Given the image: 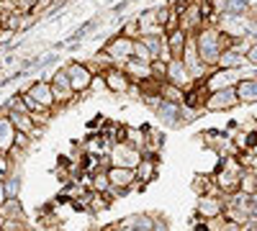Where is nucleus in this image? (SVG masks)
Segmentation results:
<instances>
[{"mask_svg": "<svg viewBox=\"0 0 257 231\" xmlns=\"http://www.w3.org/2000/svg\"><path fill=\"white\" fill-rule=\"evenodd\" d=\"M196 41H198V54H201V62L206 67L211 70H216L219 67V59L226 49L234 47V36L224 34L219 26H206L196 34Z\"/></svg>", "mask_w": 257, "mask_h": 231, "instance_id": "nucleus-1", "label": "nucleus"}, {"mask_svg": "<svg viewBox=\"0 0 257 231\" xmlns=\"http://www.w3.org/2000/svg\"><path fill=\"white\" fill-rule=\"evenodd\" d=\"M242 172H244V164L239 162V157H221V162H219V167H216V172H213L216 187H219L224 195L239 193Z\"/></svg>", "mask_w": 257, "mask_h": 231, "instance_id": "nucleus-2", "label": "nucleus"}, {"mask_svg": "<svg viewBox=\"0 0 257 231\" xmlns=\"http://www.w3.org/2000/svg\"><path fill=\"white\" fill-rule=\"evenodd\" d=\"M134 41H137V39H126V36L116 34V36H111V39L103 44V52L111 57V62H113L116 67H123L126 62L134 57Z\"/></svg>", "mask_w": 257, "mask_h": 231, "instance_id": "nucleus-3", "label": "nucleus"}, {"mask_svg": "<svg viewBox=\"0 0 257 231\" xmlns=\"http://www.w3.org/2000/svg\"><path fill=\"white\" fill-rule=\"evenodd\" d=\"M239 103V95H237V88H224V90H213L208 93V100H206V113H226V111H234Z\"/></svg>", "mask_w": 257, "mask_h": 231, "instance_id": "nucleus-4", "label": "nucleus"}, {"mask_svg": "<svg viewBox=\"0 0 257 231\" xmlns=\"http://www.w3.org/2000/svg\"><path fill=\"white\" fill-rule=\"evenodd\" d=\"M64 70H67V75H70V82H72V90L77 93V95H85L90 88H93V82H95V75H93V70L85 65V62H67L64 65Z\"/></svg>", "mask_w": 257, "mask_h": 231, "instance_id": "nucleus-5", "label": "nucleus"}, {"mask_svg": "<svg viewBox=\"0 0 257 231\" xmlns=\"http://www.w3.org/2000/svg\"><path fill=\"white\" fill-rule=\"evenodd\" d=\"M208 26V21L201 11V3L198 0H188V3H183V11H180V29L185 34H198L201 29Z\"/></svg>", "mask_w": 257, "mask_h": 231, "instance_id": "nucleus-6", "label": "nucleus"}, {"mask_svg": "<svg viewBox=\"0 0 257 231\" xmlns=\"http://www.w3.org/2000/svg\"><path fill=\"white\" fill-rule=\"evenodd\" d=\"M247 70H252V67H247ZM247 70H221V67L211 70V75L206 77V88H208V93H213V90H224V88H237V82H239L242 77H249Z\"/></svg>", "mask_w": 257, "mask_h": 231, "instance_id": "nucleus-7", "label": "nucleus"}, {"mask_svg": "<svg viewBox=\"0 0 257 231\" xmlns=\"http://www.w3.org/2000/svg\"><path fill=\"white\" fill-rule=\"evenodd\" d=\"M108 177H111V193L108 195H123L126 190H132V187H139L137 170H132V167L111 164L108 167Z\"/></svg>", "mask_w": 257, "mask_h": 231, "instance_id": "nucleus-8", "label": "nucleus"}, {"mask_svg": "<svg viewBox=\"0 0 257 231\" xmlns=\"http://www.w3.org/2000/svg\"><path fill=\"white\" fill-rule=\"evenodd\" d=\"M142 157L144 154L139 149H134L132 144H126V141H116L111 146V152H108L111 164H116V167H132V170H137V167H139Z\"/></svg>", "mask_w": 257, "mask_h": 231, "instance_id": "nucleus-9", "label": "nucleus"}, {"mask_svg": "<svg viewBox=\"0 0 257 231\" xmlns=\"http://www.w3.org/2000/svg\"><path fill=\"white\" fill-rule=\"evenodd\" d=\"M26 93L39 103L41 108H47V111H57L59 108L54 88H52V80H36V82H31V85L26 88Z\"/></svg>", "mask_w": 257, "mask_h": 231, "instance_id": "nucleus-10", "label": "nucleus"}, {"mask_svg": "<svg viewBox=\"0 0 257 231\" xmlns=\"http://www.w3.org/2000/svg\"><path fill=\"white\" fill-rule=\"evenodd\" d=\"M103 82H105V90L113 93V95H126V93L134 90V80L126 75L123 67H111L103 75Z\"/></svg>", "mask_w": 257, "mask_h": 231, "instance_id": "nucleus-11", "label": "nucleus"}, {"mask_svg": "<svg viewBox=\"0 0 257 231\" xmlns=\"http://www.w3.org/2000/svg\"><path fill=\"white\" fill-rule=\"evenodd\" d=\"M52 88H54V95H57V103H59V108L62 106H67V103H72L77 98V93L72 90V82H70V75L64 67H59L52 77Z\"/></svg>", "mask_w": 257, "mask_h": 231, "instance_id": "nucleus-12", "label": "nucleus"}, {"mask_svg": "<svg viewBox=\"0 0 257 231\" xmlns=\"http://www.w3.org/2000/svg\"><path fill=\"white\" fill-rule=\"evenodd\" d=\"M165 80L173 82V85H178V88H183V90H188V88L196 85L193 72L188 70V65H185L183 59H170V62H167V77H165Z\"/></svg>", "mask_w": 257, "mask_h": 231, "instance_id": "nucleus-13", "label": "nucleus"}, {"mask_svg": "<svg viewBox=\"0 0 257 231\" xmlns=\"http://www.w3.org/2000/svg\"><path fill=\"white\" fill-rule=\"evenodd\" d=\"M226 195H201L196 203V216L198 218H219L224 216Z\"/></svg>", "mask_w": 257, "mask_h": 231, "instance_id": "nucleus-14", "label": "nucleus"}, {"mask_svg": "<svg viewBox=\"0 0 257 231\" xmlns=\"http://www.w3.org/2000/svg\"><path fill=\"white\" fill-rule=\"evenodd\" d=\"M157 167H160V157L157 154H144L139 167H137V180H139V187L149 185L155 177H157Z\"/></svg>", "mask_w": 257, "mask_h": 231, "instance_id": "nucleus-15", "label": "nucleus"}, {"mask_svg": "<svg viewBox=\"0 0 257 231\" xmlns=\"http://www.w3.org/2000/svg\"><path fill=\"white\" fill-rule=\"evenodd\" d=\"M206 100H208V88L206 82H196L193 88L185 90V108L188 111H203L206 108Z\"/></svg>", "mask_w": 257, "mask_h": 231, "instance_id": "nucleus-16", "label": "nucleus"}, {"mask_svg": "<svg viewBox=\"0 0 257 231\" xmlns=\"http://www.w3.org/2000/svg\"><path fill=\"white\" fill-rule=\"evenodd\" d=\"M123 70H126V75L134 80V85H142V82H147V80H152L155 75H152V65H147V62H139V59H128L126 65H123Z\"/></svg>", "mask_w": 257, "mask_h": 231, "instance_id": "nucleus-17", "label": "nucleus"}, {"mask_svg": "<svg viewBox=\"0 0 257 231\" xmlns=\"http://www.w3.org/2000/svg\"><path fill=\"white\" fill-rule=\"evenodd\" d=\"M219 67H221V70H247V67H252V65H249V59H247L244 52H239V49L231 47V49H226V52L221 54Z\"/></svg>", "mask_w": 257, "mask_h": 231, "instance_id": "nucleus-18", "label": "nucleus"}, {"mask_svg": "<svg viewBox=\"0 0 257 231\" xmlns=\"http://www.w3.org/2000/svg\"><path fill=\"white\" fill-rule=\"evenodd\" d=\"M137 21H139V29H142V36H155V34H167L165 31V26L157 21V13H155V8H149V11H144V13H139L137 16ZM139 36V39H142Z\"/></svg>", "mask_w": 257, "mask_h": 231, "instance_id": "nucleus-19", "label": "nucleus"}, {"mask_svg": "<svg viewBox=\"0 0 257 231\" xmlns=\"http://www.w3.org/2000/svg\"><path fill=\"white\" fill-rule=\"evenodd\" d=\"M237 95H239L242 106H254V103H257V75L242 77L237 82Z\"/></svg>", "mask_w": 257, "mask_h": 231, "instance_id": "nucleus-20", "label": "nucleus"}, {"mask_svg": "<svg viewBox=\"0 0 257 231\" xmlns=\"http://www.w3.org/2000/svg\"><path fill=\"white\" fill-rule=\"evenodd\" d=\"M183 108H185V106H178V103L162 100V106L155 111V116H157L162 123H167V126H180V123H183V118H180Z\"/></svg>", "mask_w": 257, "mask_h": 231, "instance_id": "nucleus-21", "label": "nucleus"}, {"mask_svg": "<svg viewBox=\"0 0 257 231\" xmlns=\"http://www.w3.org/2000/svg\"><path fill=\"white\" fill-rule=\"evenodd\" d=\"M16 126L8 116H0V152L8 154L13 146H16Z\"/></svg>", "mask_w": 257, "mask_h": 231, "instance_id": "nucleus-22", "label": "nucleus"}, {"mask_svg": "<svg viewBox=\"0 0 257 231\" xmlns=\"http://www.w3.org/2000/svg\"><path fill=\"white\" fill-rule=\"evenodd\" d=\"M0 213H3L6 221H18V223L31 226V223H29V216H26V211H24V205H21V198H8V203L0 208Z\"/></svg>", "mask_w": 257, "mask_h": 231, "instance_id": "nucleus-23", "label": "nucleus"}, {"mask_svg": "<svg viewBox=\"0 0 257 231\" xmlns=\"http://www.w3.org/2000/svg\"><path fill=\"white\" fill-rule=\"evenodd\" d=\"M188 36L183 29H175L167 34V47H170V54H173V59H180L183 52H185V44H188Z\"/></svg>", "mask_w": 257, "mask_h": 231, "instance_id": "nucleus-24", "label": "nucleus"}, {"mask_svg": "<svg viewBox=\"0 0 257 231\" xmlns=\"http://www.w3.org/2000/svg\"><path fill=\"white\" fill-rule=\"evenodd\" d=\"M160 95H162V100H167V103H178V106H185V90L178 88V85H173V82H167V80H162Z\"/></svg>", "mask_w": 257, "mask_h": 231, "instance_id": "nucleus-25", "label": "nucleus"}, {"mask_svg": "<svg viewBox=\"0 0 257 231\" xmlns=\"http://www.w3.org/2000/svg\"><path fill=\"white\" fill-rule=\"evenodd\" d=\"M90 190H93V193H111L108 170H98V172L90 175Z\"/></svg>", "mask_w": 257, "mask_h": 231, "instance_id": "nucleus-26", "label": "nucleus"}, {"mask_svg": "<svg viewBox=\"0 0 257 231\" xmlns=\"http://www.w3.org/2000/svg\"><path fill=\"white\" fill-rule=\"evenodd\" d=\"M239 190L247 193V195H257V167H244Z\"/></svg>", "mask_w": 257, "mask_h": 231, "instance_id": "nucleus-27", "label": "nucleus"}, {"mask_svg": "<svg viewBox=\"0 0 257 231\" xmlns=\"http://www.w3.org/2000/svg\"><path fill=\"white\" fill-rule=\"evenodd\" d=\"M162 144H165V134L162 131H147V149H144V154H157L160 157Z\"/></svg>", "mask_w": 257, "mask_h": 231, "instance_id": "nucleus-28", "label": "nucleus"}, {"mask_svg": "<svg viewBox=\"0 0 257 231\" xmlns=\"http://www.w3.org/2000/svg\"><path fill=\"white\" fill-rule=\"evenodd\" d=\"M134 59H139V62H147V65H152V62H155L157 57L152 54V49H149V47L144 44L142 39H137V41H134Z\"/></svg>", "mask_w": 257, "mask_h": 231, "instance_id": "nucleus-29", "label": "nucleus"}, {"mask_svg": "<svg viewBox=\"0 0 257 231\" xmlns=\"http://www.w3.org/2000/svg\"><path fill=\"white\" fill-rule=\"evenodd\" d=\"M121 36H126V39H139L142 36V29H139V21L137 18H128L126 24L121 26V31H118Z\"/></svg>", "mask_w": 257, "mask_h": 231, "instance_id": "nucleus-30", "label": "nucleus"}, {"mask_svg": "<svg viewBox=\"0 0 257 231\" xmlns=\"http://www.w3.org/2000/svg\"><path fill=\"white\" fill-rule=\"evenodd\" d=\"M6 190H8V198H18L21 195V175H8Z\"/></svg>", "mask_w": 257, "mask_h": 231, "instance_id": "nucleus-31", "label": "nucleus"}, {"mask_svg": "<svg viewBox=\"0 0 257 231\" xmlns=\"http://www.w3.org/2000/svg\"><path fill=\"white\" fill-rule=\"evenodd\" d=\"M152 75H155V80H165V77H167V62L155 59V62H152Z\"/></svg>", "mask_w": 257, "mask_h": 231, "instance_id": "nucleus-32", "label": "nucleus"}, {"mask_svg": "<svg viewBox=\"0 0 257 231\" xmlns=\"http://www.w3.org/2000/svg\"><path fill=\"white\" fill-rule=\"evenodd\" d=\"M29 146H31V136L29 134H16V149H21V152H26L29 149Z\"/></svg>", "mask_w": 257, "mask_h": 231, "instance_id": "nucleus-33", "label": "nucleus"}, {"mask_svg": "<svg viewBox=\"0 0 257 231\" xmlns=\"http://www.w3.org/2000/svg\"><path fill=\"white\" fill-rule=\"evenodd\" d=\"M152 231H170V221L165 216H152Z\"/></svg>", "mask_w": 257, "mask_h": 231, "instance_id": "nucleus-34", "label": "nucleus"}, {"mask_svg": "<svg viewBox=\"0 0 257 231\" xmlns=\"http://www.w3.org/2000/svg\"><path fill=\"white\" fill-rule=\"evenodd\" d=\"M3 231H31V226L18 223V221H6V223H3Z\"/></svg>", "mask_w": 257, "mask_h": 231, "instance_id": "nucleus-35", "label": "nucleus"}, {"mask_svg": "<svg viewBox=\"0 0 257 231\" xmlns=\"http://www.w3.org/2000/svg\"><path fill=\"white\" fill-rule=\"evenodd\" d=\"M247 59H249V65H252V70L257 72V41H254V44L247 49Z\"/></svg>", "mask_w": 257, "mask_h": 231, "instance_id": "nucleus-36", "label": "nucleus"}, {"mask_svg": "<svg viewBox=\"0 0 257 231\" xmlns=\"http://www.w3.org/2000/svg\"><path fill=\"white\" fill-rule=\"evenodd\" d=\"M8 203V190H6V182L3 185H0V208H3Z\"/></svg>", "mask_w": 257, "mask_h": 231, "instance_id": "nucleus-37", "label": "nucleus"}, {"mask_svg": "<svg viewBox=\"0 0 257 231\" xmlns=\"http://www.w3.org/2000/svg\"><path fill=\"white\" fill-rule=\"evenodd\" d=\"M249 36L257 41V21H249Z\"/></svg>", "mask_w": 257, "mask_h": 231, "instance_id": "nucleus-38", "label": "nucleus"}, {"mask_svg": "<svg viewBox=\"0 0 257 231\" xmlns=\"http://www.w3.org/2000/svg\"><path fill=\"white\" fill-rule=\"evenodd\" d=\"M100 231H118V226H103Z\"/></svg>", "mask_w": 257, "mask_h": 231, "instance_id": "nucleus-39", "label": "nucleus"}, {"mask_svg": "<svg viewBox=\"0 0 257 231\" xmlns=\"http://www.w3.org/2000/svg\"><path fill=\"white\" fill-rule=\"evenodd\" d=\"M6 180H8V172H0V185H3Z\"/></svg>", "mask_w": 257, "mask_h": 231, "instance_id": "nucleus-40", "label": "nucleus"}, {"mask_svg": "<svg viewBox=\"0 0 257 231\" xmlns=\"http://www.w3.org/2000/svg\"><path fill=\"white\" fill-rule=\"evenodd\" d=\"M247 6H249V11H252V8H257V0H247Z\"/></svg>", "mask_w": 257, "mask_h": 231, "instance_id": "nucleus-41", "label": "nucleus"}, {"mask_svg": "<svg viewBox=\"0 0 257 231\" xmlns=\"http://www.w3.org/2000/svg\"><path fill=\"white\" fill-rule=\"evenodd\" d=\"M0 231H3V228H0Z\"/></svg>", "mask_w": 257, "mask_h": 231, "instance_id": "nucleus-42", "label": "nucleus"}]
</instances>
